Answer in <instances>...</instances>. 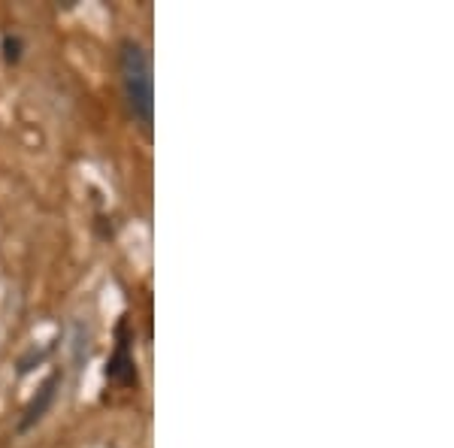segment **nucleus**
Instances as JSON below:
<instances>
[{"mask_svg": "<svg viewBox=\"0 0 454 448\" xmlns=\"http://www.w3.org/2000/svg\"><path fill=\"white\" fill-rule=\"evenodd\" d=\"M106 381L119 388V391H137L140 388V370H137L134 355V327H130L128 318H121L119 327H115V349L106 361Z\"/></svg>", "mask_w": 454, "mask_h": 448, "instance_id": "obj_2", "label": "nucleus"}, {"mask_svg": "<svg viewBox=\"0 0 454 448\" xmlns=\"http://www.w3.org/2000/svg\"><path fill=\"white\" fill-rule=\"evenodd\" d=\"M119 73L128 113L143 134H152L155 122V76H152V55L140 40L128 36L119 46Z\"/></svg>", "mask_w": 454, "mask_h": 448, "instance_id": "obj_1", "label": "nucleus"}, {"mask_svg": "<svg viewBox=\"0 0 454 448\" xmlns=\"http://www.w3.org/2000/svg\"><path fill=\"white\" fill-rule=\"evenodd\" d=\"M61 385H64V370H52L46 379H43V385L36 388V394L27 400V406L21 409V418H19V424H16V433H27V430H34L36 424L43 421L49 413H52V406H55V400H58V391H61Z\"/></svg>", "mask_w": 454, "mask_h": 448, "instance_id": "obj_3", "label": "nucleus"}, {"mask_svg": "<svg viewBox=\"0 0 454 448\" xmlns=\"http://www.w3.org/2000/svg\"><path fill=\"white\" fill-rule=\"evenodd\" d=\"M0 52H4V61L6 64H19L21 55H25V36L21 34H4V40H0Z\"/></svg>", "mask_w": 454, "mask_h": 448, "instance_id": "obj_4", "label": "nucleus"}]
</instances>
